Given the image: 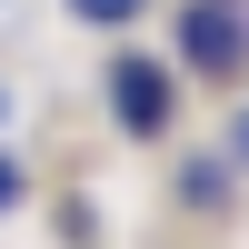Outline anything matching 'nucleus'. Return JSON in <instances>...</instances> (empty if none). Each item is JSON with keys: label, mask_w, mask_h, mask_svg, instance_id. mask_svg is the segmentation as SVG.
<instances>
[{"label": "nucleus", "mask_w": 249, "mask_h": 249, "mask_svg": "<svg viewBox=\"0 0 249 249\" xmlns=\"http://www.w3.org/2000/svg\"><path fill=\"white\" fill-rule=\"evenodd\" d=\"M110 100H120V130H170V70L160 60H110Z\"/></svg>", "instance_id": "f03ea898"}, {"label": "nucleus", "mask_w": 249, "mask_h": 249, "mask_svg": "<svg viewBox=\"0 0 249 249\" xmlns=\"http://www.w3.org/2000/svg\"><path fill=\"white\" fill-rule=\"evenodd\" d=\"M179 50H190V70L230 80L239 60H249V10H239V0H190V20H179Z\"/></svg>", "instance_id": "f257e3e1"}, {"label": "nucleus", "mask_w": 249, "mask_h": 249, "mask_svg": "<svg viewBox=\"0 0 249 249\" xmlns=\"http://www.w3.org/2000/svg\"><path fill=\"white\" fill-rule=\"evenodd\" d=\"M0 110H10V100H0Z\"/></svg>", "instance_id": "39448f33"}, {"label": "nucleus", "mask_w": 249, "mask_h": 249, "mask_svg": "<svg viewBox=\"0 0 249 249\" xmlns=\"http://www.w3.org/2000/svg\"><path fill=\"white\" fill-rule=\"evenodd\" d=\"M70 10L90 20V30H120V20H140V10H150V0H70Z\"/></svg>", "instance_id": "7ed1b4c3"}, {"label": "nucleus", "mask_w": 249, "mask_h": 249, "mask_svg": "<svg viewBox=\"0 0 249 249\" xmlns=\"http://www.w3.org/2000/svg\"><path fill=\"white\" fill-rule=\"evenodd\" d=\"M10 199H20V160H0V210H10Z\"/></svg>", "instance_id": "20e7f679"}]
</instances>
